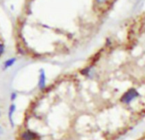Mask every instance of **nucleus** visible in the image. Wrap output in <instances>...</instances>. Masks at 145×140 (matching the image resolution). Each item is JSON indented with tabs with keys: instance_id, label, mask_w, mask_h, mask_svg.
Segmentation results:
<instances>
[{
	"instance_id": "7",
	"label": "nucleus",
	"mask_w": 145,
	"mask_h": 140,
	"mask_svg": "<svg viewBox=\"0 0 145 140\" xmlns=\"http://www.w3.org/2000/svg\"><path fill=\"white\" fill-rule=\"evenodd\" d=\"M5 52V45L0 43V56H1Z\"/></svg>"
},
{
	"instance_id": "1",
	"label": "nucleus",
	"mask_w": 145,
	"mask_h": 140,
	"mask_svg": "<svg viewBox=\"0 0 145 140\" xmlns=\"http://www.w3.org/2000/svg\"><path fill=\"white\" fill-rule=\"evenodd\" d=\"M138 92L135 89H131L122 96L120 101L124 103H130L134 98L138 97Z\"/></svg>"
},
{
	"instance_id": "6",
	"label": "nucleus",
	"mask_w": 145,
	"mask_h": 140,
	"mask_svg": "<svg viewBox=\"0 0 145 140\" xmlns=\"http://www.w3.org/2000/svg\"><path fill=\"white\" fill-rule=\"evenodd\" d=\"M16 97H17V93H16V92H12L11 95H10V99H11V101L14 102V101L16 99Z\"/></svg>"
},
{
	"instance_id": "3",
	"label": "nucleus",
	"mask_w": 145,
	"mask_h": 140,
	"mask_svg": "<svg viewBox=\"0 0 145 140\" xmlns=\"http://www.w3.org/2000/svg\"><path fill=\"white\" fill-rule=\"evenodd\" d=\"M38 87L40 91L44 90L46 87V75L44 69L39 70V76L38 81Z\"/></svg>"
},
{
	"instance_id": "8",
	"label": "nucleus",
	"mask_w": 145,
	"mask_h": 140,
	"mask_svg": "<svg viewBox=\"0 0 145 140\" xmlns=\"http://www.w3.org/2000/svg\"><path fill=\"white\" fill-rule=\"evenodd\" d=\"M107 1V0H97V2L98 3V4H103V3H105Z\"/></svg>"
},
{
	"instance_id": "2",
	"label": "nucleus",
	"mask_w": 145,
	"mask_h": 140,
	"mask_svg": "<svg viewBox=\"0 0 145 140\" xmlns=\"http://www.w3.org/2000/svg\"><path fill=\"white\" fill-rule=\"evenodd\" d=\"M38 138H39V134L30 130H26L21 133L22 140H35Z\"/></svg>"
},
{
	"instance_id": "5",
	"label": "nucleus",
	"mask_w": 145,
	"mask_h": 140,
	"mask_svg": "<svg viewBox=\"0 0 145 140\" xmlns=\"http://www.w3.org/2000/svg\"><path fill=\"white\" fill-rule=\"evenodd\" d=\"M16 61V59L15 57L10 58V59L6 60V61H5V63H4V69H7V68H9V67H12V66L15 64Z\"/></svg>"
},
{
	"instance_id": "4",
	"label": "nucleus",
	"mask_w": 145,
	"mask_h": 140,
	"mask_svg": "<svg viewBox=\"0 0 145 140\" xmlns=\"http://www.w3.org/2000/svg\"><path fill=\"white\" fill-rule=\"evenodd\" d=\"M16 104L15 103H12L10 106V109H9V120H10V122L11 124V126H14V121H13V115L16 112Z\"/></svg>"
},
{
	"instance_id": "10",
	"label": "nucleus",
	"mask_w": 145,
	"mask_h": 140,
	"mask_svg": "<svg viewBox=\"0 0 145 140\" xmlns=\"http://www.w3.org/2000/svg\"><path fill=\"white\" fill-rule=\"evenodd\" d=\"M0 115H1V113H0Z\"/></svg>"
},
{
	"instance_id": "9",
	"label": "nucleus",
	"mask_w": 145,
	"mask_h": 140,
	"mask_svg": "<svg viewBox=\"0 0 145 140\" xmlns=\"http://www.w3.org/2000/svg\"><path fill=\"white\" fill-rule=\"evenodd\" d=\"M3 132H4V130H3V128L1 126H0V135L3 134Z\"/></svg>"
}]
</instances>
